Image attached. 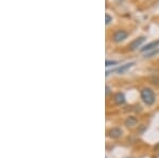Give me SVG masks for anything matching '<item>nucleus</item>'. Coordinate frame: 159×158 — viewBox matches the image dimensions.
Returning a JSON list of instances; mask_svg holds the SVG:
<instances>
[{
  "mask_svg": "<svg viewBox=\"0 0 159 158\" xmlns=\"http://www.w3.org/2000/svg\"><path fill=\"white\" fill-rule=\"evenodd\" d=\"M125 124H126L127 126H134L137 124V119L135 118V117H129V118L125 120Z\"/></svg>",
  "mask_w": 159,
  "mask_h": 158,
  "instance_id": "obj_8",
  "label": "nucleus"
},
{
  "mask_svg": "<svg viewBox=\"0 0 159 158\" xmlns=\"http://www.w3.org/2000/svg\"><path fill=\"white\" fill-rule=\"evenodd\" d=\"M144 40H145V37H144V36H141V37L136 38V39H134V40H133V42L129 44V50L134 51V50L137 49V48H139L140 46L142 45V43H144Z\"/></svg>",
  "mask_w": 159,
  "mask_h": 158,
  "instance_id": "obj_4",
  "label": "nucleus"
},
{
  "mask_svg": "<svg viewBox=\"0 0 159 158\" xmlns=\"http://www.w3.org/2000/svg\"><path fill=\"white\" fill-rule=\"evenodd\" d=\"M127 36H129V33L125 30H117V31H115L114 35H112V40L115 43H120L123 42Z\"/></svg>",
  "mask_w": 159,
  "mask_h": 158,
  "instance_id": "obj_2",
  "label": "nucleus"
},
{
  "mask_svg": "<svg viewBox=\"0 0 159 158\" xmlns=\"http://www.w3.org/2000/svg\"><path fill=\"white\" fill-rule=\"evenodd\" d=\"M141 99L147 105H153L155 102V93L151 88H143L141 90Z\"/></svg>",
  "mask_w": 159,
  "mask_h": 158,
  "instance_id": "obj_1",
  "label": "nucleus"
},
{
  "mask_svg": "<svg viewBox=\"0 0 159 158\" xmlns=\"http://www.w3.org/2000/svg\"><path fill=\"white\" fill-rule=\"evenodd\" d=\"M114 101L118 105H121V104H123L125 102V96L121 93H118L114 97Z\"/></svg>",
  "mask_w": 159,
  "mask_h": 158,
  "instance_id": "obj_7",
  "label": "nucleus"
},
{
  "mask_svg": "<svg viewBox=\"0 0 159 158\" xmlns=\"http://www.w3.org/2000/svg\"><path fill=\"white\" fill-rule=\"evenodd\" d=\"M117 64H118L117 61H106L105 66H106V67H109V66H114V65H117Z\"/></svg>",
  "mask_w": 159,
  "mask_h": 158,
  "instance_id": "obj_10",
  "label": "nucleus"
},
{
  "mask_svg": "<svg viewBox=\"0 0 159 158\" xmlns=\"http://www.w3.org/2000/svg\"><path fill=\"white\" fill-rule=\"evenodd\" d=\"M108 135H109L110 138L117 139V138H119V137H121L122 131L119 129V127H112V129H109Z\"/></svg>",
  "mask_w": 159,
  "mask_h": 158,
  "instance_id": "obj_5",
  "label": "nucleus"
},
{
  "mask_svg": "<svg viewBox=\"0 0 159 158\" xmlns=\"http://www.w3.org/2000/svg\"><path fill=\"white\" fill-rule=\"evenodd\" d=\"M134 65H135V63H134V62H132V63H126V64H124V65L120 66V67H119V68H117V69H114V70H111V71H106V75H108L110 72L124 73L125 71H127V70L129 69V68H132Z\"/></svg>",
  "mask_w": 159,
  "mask_h": 158,
  "instance_id": "obj_3",
  "label": "nucleus"
},
{
  "mask_svg": "<svg viewBox=\"0 0 159 158\" xmlns=\"http://www.w3.org/2000/svg\"><path fill=\"white\" fill-rule=\"evenodd\" d=\"M111 21H112V17L110 16L109 14H105V24H106V25H109Z\"/></svg>",
  "mask_w": 159,
  "mask_h": 158,
  "instance_id": "obj_9",
  "label": "nucleus"
},
{
  "mask_svg": "<svg viewBox=\"0 0 159 158\" xmlns=\"http://www.w3.org/2000/svg\"><path fill=\"white\" fill-rule=\"evenodd\" d=\"M158 52H159V50H154L151 53H148V54H145V57H151V56H153V55H156Z\"/></svg>",
  "mask_w": 159,
  "mask_h": 158,
  "instance_id": "obj_11",
  "label": "nucleus"
},
{
  "mask_svg": "<svg viewBox=\"0 0 159 158\" xmlns=\"http://www.w3.org/2000/svg\"><path fill=\"white\" fill-rule=\"evenodd\" d=\"M109 90H110V89H109V87H108V86H106V96H108V93H109Z\"/></svg>",
  "mask_w": 159,
  "mask_h": 158,
  "instance_id": "obj_12",
  "label": "nucleus"
},
{
  "mask_svg": "<svg viewBox=\"0 0 159 158\" xmlns=\"http://www.w3.org/2000/svg\"><path fill=\"white\" fill-rule=\"evenodd\" d=\"M158 46H159V40H155V42L150 43V44L145 45L144 47L141 48V52H145V51H150V50L156 49Z\"/></svg>",
  "mask_w": 159,
  "mask_h": 158,
  "instance_id": "obj_6",
  "label": "nucleus"
}]
</instances>
